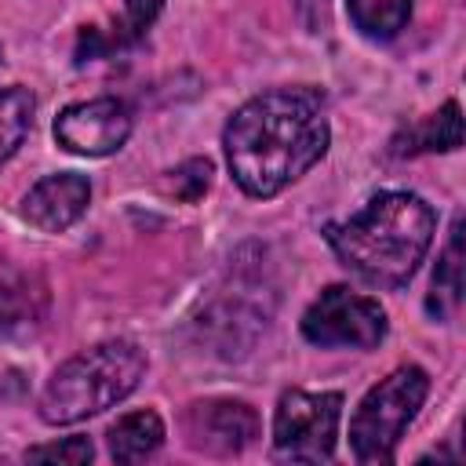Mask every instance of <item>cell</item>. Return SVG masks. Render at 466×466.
<instances>
[{
	"instance_id": "obj_10",
	"label": "cell",
	"mask_w": 466,
	"mask_h": 466,
	"mask_svg": "<svg viewBox=\"0 0 466 466\" xmlns=\"http://www.w3.org/2000/svg\"><path fill=\"white\" fill-rule=\"evenodd\" d=\"M91 204V182L76 171L47 175L40 178L25 197H22V218L44 233H62L69 229Z\"/></svg>"
},
{
	"instance_id": "obj_7",
	"label": "cell",
	"mask_w": 466,
	"mask_h": 466,
	"mask_svg": "<svg viewBox=\"0 0 466 466\" xmlns=\"http://www.w3.org/2000/svg\"><path fill=\"white\" fill-rule=\"evenodd\" d=\"M131 135V109L120 98H91L66 106L55 120V138L62 149L80 157H109Z\"/></svg>"
},
{
	"instance_id": "obj_13",
	"label": "cell",
	"mask_w": 466,
	"mask_h": 466,
	"mask_svg": "<svg viewBox=\"0 0 466 466\" xmlns=\"http://www.w3.org/2000/svg\"><path fill=\"white\" fill-rule=\"evenodd\" d=\"M462 302V218H455L451 237L441 251V262L433 269V284H430V313L433 317H451Z\"/></svg>"
},
{
	"instance_id": "obj_6",
	"label": "cell",
	"mask_w": 466,
	"mask_h": 466,
	"mask_svg": "<svg viewBox=\"0 0 466 466\" xmlns=\"http://www.w3.org/2000/svg\"><path fill=\"white\" fill-rule=\"evenodd\" d=\"M386 309L375 299L357 295L342 284L324 288L302 313V335L313 346L375 350L386 339Z\"/></svg>"
},
{
	"instance_id": "obj_9",
	"label": "cell",
	"mask_w": 466,
	"mask_h": 466,
	"mask_svg": "<svg viewBox=\"0 0 466 466\" xmlns=\"http://www.w3.org/2000/svg\"><path fill=\"white\" fill-rule=\"evenodd\" d=\"M255 288H244V280H237L233 288H226L222 295H215V302L208 306L200 328L208 331V339L218 346L222 357H237L244 353V346H251V339L266 328L269 306L262 299L251 295Z\"/></svg>"
},
{
	"instance_id": "obj_16",
	"label": "cell",
	"mask_w": 466,
	"mask_h": 466,
	"mask_svg": "<svg viewBox=\"0 0 466 466\" xmlns=\"http://www.w3.org/2000/svg\"><path fill=\"white\" fill-rule=\"evenodd\" d=\"M160 7H164V0H124V11L116 18V25H113L116 47L138 44L146 36V29L153 25V18L160 15Z\"/></svg>"
},
{
	"instance_id": "obj_11",
	"label": "cell",
	"mask_w": 466,
	"mask_h": 466,
	"mask_svg": "<svg viewBox=\"0 0 466 466\" xmlns=\"http://www.w3.org/2000/svg\"><path fill=\"white\" fill-rule=\"evenodd\" d=\"M462 146V116H459V102L448 98L437 113L422 116L419 124H411L408 131H400L390 146L393 157H415V153H451Z\"/></svg>"
},
{
	"instance_id": "obj_15",
	"label": "cell",
	"mask_w": 466,
	"mask_h": 466,
	"mask_svg": "<svg viewBox=\"0 0 466 466\" xmlns=\"http://www.w3.org/2000/svg\"><path fill=\"white\" fill-rule=\"evenodd\" d=\"M33 95L18 84L0 91V164H7L15 157V149L25 142L29 127H33Z\"/></svg>"
},
{
	"instance_id": "obj_14",
	"label": "cell",
	"mask_w": 466,
	"mask_h": 466,
	"mask_svg": "<svg viewBox=\"0 0 466 466\" xmlns=\"http://www.w3.org/2000/svg\"><path fill=\"white\" fill-rule=\"evenodd\" d=\"M346 7L353 25L371 40H393L411 15V0H346Z\"/></svg>"
},
{
	"instance_id": "obj_3",
	"label": "cell",
	"mask_w": 466,
	"mask_h": 466,
	"mask_svg": "<svg viewBox=\"0 0 466 466\" xmlns=\"http://www.w3.org/2000/svg\"><path fill=\"white\" fill-rule=\"evenodd\" d=\"M146 375V353L131 339H106L69 357L40 393V419L69 426L120 404Z\"/></svg>"
},
{
	"instance_id": "obj_5",
	"label": "cell",
	"mask_w": 466,
	"mask_h": 466,
	"mask_svg": "<svg viewBox=\"0 0 466 466\" xmlns=\"http://www.w3.org/2000/svg\"><path fill=\"white\" fill-rule=\"evenodd\" d=\"M342 393L284 390L273 415V451L291 462H324L335 451Z\"/></svg>"
},
{
	"instance_id": "obj_12",
	"label": "cell",
	"mask_w": 466,
	"mask_h": 466,
	"mask_svg": "<svg viewBox=\"0 0 466 466\" xmlns=\"http://www.w3.org/2000/svg\"><path fill=\"white\" fill-rule=\"evenodd\" d=\"M164 444V422L157 411H127L109 426V455L116 462H142Z\"/></svg>"
},
{
	"instance_id": "obj_17",
	"label": "cell",
	"mask_w": 466,
	"mask_h": 466,
	"mask_svg": "<svg viewBox=\"0 0 466 466\" xmlns=\"http://www.w3.org/2000/svg\"><path fill=\"white\" fill-rule=\"evenodd\" d=\"M95 448L87 437H66V441H55V444H36L25 451L29 462H66V466H84L91 462Z\"/></svg>"
},
{
	"instance_id": "obj_2",
	"label": "cell",
	"mask_w": 466,
	"mask_h": 466,
	"mask_svg": "<svg viewBox=\"0 0 466 466\" xmlns=\"http://www.w3.org/2000/svg\"><path fill=\"white\" fill-rule=\"evenodd\" d=\"M433 229L437 218L422 197L382 189L346 222H328L324 237L353 277L375 288H400L430 251Z\"/></svg>"
},
{
	"instance_id": "obj_1",
	"label": "cell",
	"mask_w": 466,
	"mask_h": 466,
	"mask_svg": "<svg viewBox=\"0 0 466 466\" xmlns=\"http://www.w3.org/2000/svg\"><path fill=\"white\" fill-rule=\"evenodd\" d=\"M328 116L313 87H273L248 98L226 124L222 146L248 197H277L328 153Z\"/></svg>"
},
{
	"instance_id": "obj_4",
	"label": "cell",
	"mask_w": 466,
	"mask_h": 466,
	"mask_svg": "<svg viewBox=\"0 0 466 466\" xmlns=\"http://www.w3.org/2000/svg\"><path fill=\"white\" fill-rule=\"evenodd\" d=\"M426 393H430V375L415 364H404L390 371L382 382H375L357 404L350 422V444L357 462H390L397 441L422 408Z\"/></svg>"
},
{
	"instance_id": "obj_18",
	"label": "cell",
	"mask_w": 466,
	"mask_h": 466,
	"mask_svg": "<svg viewBox=\"0 0 466 466\" xmlns=\"http://www.w3.org/2000/svg\"><path fill=\"white\" fill-rule=\"evenodd\" d=\"M175 178H171V189H175V197H182V200H200L204 197V189H208V182H211V160L208 157H193V160H186L178 171H171Z\"/></svg>"
},
{
	"instance_id": "obj_19",
	"label": "cell",
	"mask_w": 466,
	"mask_h": 466,
	"mask_svg": "<svg viewBox=\"0 0 466 466\" xmlns=\"http://www.w3.org/2000/svg\"><path fill=\"white\" fill-rule=\"evenodd\" d=\"M291 4H295V15L306 33L328 29V0H291Z\"/></svg>"
},
{
	"instance_id": "obj_8",
	"label": "cell",
	"mask_w": 466,
	"mask_h": 466,
	"mask_svg": "<svg viewBox=\"0 0 466 466\" xmlns=\"http://www.w3.org/2000/svg\"><path fill=\"white\" fill-rule=\"evenodd\" d=\"M186 437L208 455H240L258 437V415L244 400L211 397L186 408Z\"/></svg>"
}]
</instances>
